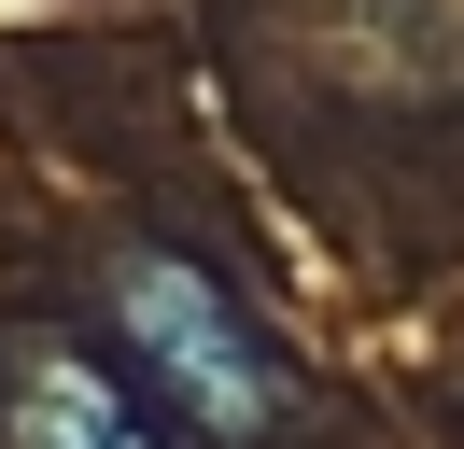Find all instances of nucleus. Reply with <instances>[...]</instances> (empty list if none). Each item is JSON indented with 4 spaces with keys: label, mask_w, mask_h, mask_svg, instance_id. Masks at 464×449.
<instances>
[{
    "label": "nucleus",
    "mask_w": 464,
    "mask_h": 449,
    "mask_svg": "<svg viewBox=\"0 0 464 449\" xmlns=\"http://www.w3.org/2000/svg\"><path fill=\"white\" fill-rule=\"evenodd\" d=\"M113 323H127V351L155 365V393H169L198 435L239 449V435L282 421V351L239 323V295L198 253H113Z\"/></svg>",
    "instance_id": "1"
},
{
    "label": "nucleus",
    "mask_w": 464,
    "mask_h": 449,
    "mask_svg": "<svg viewBox=\"0 0 464 449\" xmlns=\"http://www.w3.org/2000/svg\"><path fill=\"white\" fill-rule=\"evenodd\" d=\"M0 449H155V435L127 421V393L99 379V365L29 351V365H14V393H0Z\"/></svg>",
    "instance_id": "2"
}]
</instances>
